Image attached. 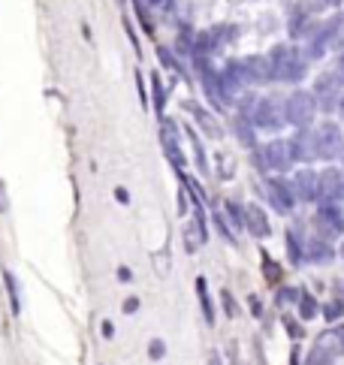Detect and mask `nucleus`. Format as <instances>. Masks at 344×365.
I'll return each mask as SVG.
<instances>
[{
	"instance_id": "1",
	"label": "nucleus",
	"mask_w": 344,
	"mask_h": 365,
	"mask_svg": "<svg viewBox=\"0 0 344 365\" xmlns=\"http://www.w3.org/2000/svg\"><path fill=\"white\" fill-rule=\"evenodd\" d=\"M269 61L275 82H299L308 70V55H302L296 46H275L269 52Z\"/></svg>"
},
{
	"instance_id": "2",
	"label": "nucleus",
	"mask_w": 344,
	"mask_h": 365,
	"mask_svg": "<svg viewBox=\"0 0 344 365\" xmlns=\"http://www.w3.org/2000/svg\"><path fill=\"white\" fill-rule=\"evenodd\" d=\"M248 115H251V121H254L260 130H281L284 124H290L287 121V100H281V97L257 100V103H251Z\"/></svg>"
},
{
	"instance_id": "3",
	"label": "nucleus",
	"mask_w": 344,
	"mask_h": 365,
	"mask_svg": "<svg viewBox=\"0 0 344 365\" xmlns=\"http://www.w3.org/2000/svg\"><path fill=\"white\" fill-rule=\"evenodd\" d=\"M293 163H296V154H293L290 139H287V142H284V139H275V142L263 145V148L257 151V166H260V169L287 172Z\"/></svg>"
},
{
	"instance_id": "4",
	"label": "nucleus",
	"mask_w": 344,
	"mask_h": 365,
	"mask_svg": "<svg viewBox=\"0 0 344 365\" xmlns=\"http://www.w3.org/2000/svg\"><path fill=\"white\" fill-rule=\"evenodd\" d=\"M317 97L314 91H293L287 97V121L293 127H311L314 115H317Z\"/></svg>"
},
{
	"instance_id": "5",
	"label": "nucleus",
	"mask_w": 344,
	"mask_h": 365,
	"mask_svg": "<svg viewBox=\"0 0 344 365\" xmlns=\"http://www.w3.org/2000/svg\"><path fill=\"white\" fill-rule=\"evenodd\" d=\"M341 94H344V79L338 73H323V76L314 79V97H317V103H320L323 112L338 109Z\"/></svg>"
},
{
	"instance_id": "6",
	"label": "nucleus",
	"mask_w": 344,
	"mask_h": 365,
	"mask_svg": "<svg viewBox=\"0 0 344 365\" xmlns=\"http://www.w3.org/2000/svg\"><path fill=\"white\" fill-rule=\"evenodd\" d=\"M314 136H317V154H320L323 160H332V157L341 154V148H344V133H341L338 124L323 121L320 127L314 130Z\"/></svg>"
},
{
	"instance_id": "7",
	"label": "nucleus",
	"mask_w": 344,
	"mask_h": 365,
	"mask_svg": "<svg viewBox=\"0 0 344 365\" xmlns=\"http://www.w3.org/2000/svg\"><path fill=\"white\" fill-rule=\"evenodd\" d=\"M314 227L323 238H335L344 232V214L338 209V203H323L314 214Z\"/></svg>"
},
{
	"instance_id": "8",
	"label": "nucleus",
	"mask_w": 344,
	"mask_h": 365,
	"mask_svg": "<svg viewBox=\"0 0 344 365\" xmlns=\"http://www.w3.org/2000/svg\"><path fill=\"white\" fill-rule=\"evenodd\" d=\"M266 194H269V203L275 205V212H281V214H290L299 199L296 190H293V181H284V178L266 181Z\"/></svg>"
},
{
	"instance_id": "9",
	"label": "nucleus",
	"mask_w": 344,
	"mask_h": 365,
	"mask_svg": "<svg viewBox=\"0 0 344 365\" xmlns=\"http://www.w3.org/2000/svg\"><path fill=\"white\" fill-rule=\"evenodd\" d=\"M161 145H163V154L172 160L175 169H181V166L188 163L181 154V145H179V127H175V121H170V118L161 121Z\"/></svg>"
},
{
	"instance_id": "10",
	"label": "nucleus",
	"mask_w": 344,
	"mask_h": 365,
	"mask_svg": "<svg viewBox=\"0 0 344 365\" xmlns=\"http://www.w3.org/2000/svg\"><path fill=\"white\" fill-rule=\"evenodd\" d=\"M344 199V169H329L320 172V203H341Z\"/></svg>"
},
{
	"instance_id": "11",
	"label": "nucleus",
	"mask_w": 344,
	"mask_h": 365,
	"mask_svg": "<svg viewBox=\"0 0 344 365\" xmlns=\"http://www.w3.org/2000/svg\"><path fill=\"white\" fill-rule=\"evenodd\" d=\"M221 85H224V97H226V103L230 100H236L242 91H245V85H251L248 76H245V70H242V61H233V64H226V70L221 73Z\"/></svg>"
},
{
	"instance_id": "12",
	"label": "nucleus",
	"mask_w": 344,
	"mask_h": 365,
	"mask_svg": "<svg viewBox=\"0 0 344 365\" xmlns=\"http://www.w3.org/2000/svg\"><path fill=\"white\" fill-rule=\"evenodd\" d=\"M197 214H194V221L184 227V251L188 254H194V251H199L206 242H208V230H206V214H203V209H194Z\"/></svg>"
},
{
	"instance_id": "13",
	"label": "nucleus",
	"mask_w": 344,
	"mask_h": 365,
	"mask_svg": "<svg viewBox=\"0 0 344 365\" xmlns=\"http://www.w3.org/2000/svg\"><path fill=\"white\" fill-rule=\"evenodd\" d=\"M293 190L302 203H314V199H320V176L311 169H299L293 176Z\"/></svg>"
},
{
	"instance_id": "14",
	"label": "nucleus",
	"mask_w": 344,
	"mask_h": 365,
	"mask_svg": "<svg viewBox=\"0 0 344 365\" xmlns=\"http://www.w3.org/2000/svg\"><path fill=\"white\" fill-rule=\"evenodd\" d=\"M242 70H245V76L251 85H266V82H272V61L269 55H251L242 61Z\"/></svg>"
},
{
	"instance_id": "15",
	"label": "nucleus",
	"mask_w": 344,
	"mask_h": 365,
	"mask_svg": "<svg viewBox=\"0 0 344 365\" xmlns=\"http://www.w3.org/2000/svg\"><path fill=\"white\" fill-rule=\"evenodd\" d=\"M290 145H293V154H296V160L302 163H311L317 160V136H314V130H308V127H299V133L290 139Z\"/></svg>"
},
{
	"instance_id": "16",
	"label": "nucleus",
	"mask_w": 344,
	"mask_h": 365,
	"mask_svg": "<svg viewBox=\"0 0 344 365\" xmlns=\"http://www.w3.org/2000/svg\"><path fill=\"white\" fill-rule=\"evenodd\" d=\"M245 230L257 238H269L272 236V223L269 214H266L260 205H245Z\"/></svg>"
},
{
	"instance_id": "17",
	"label": "nucleus",
	"mask_w": 344,
	"mask_h": 365,
	"mask_svg": "<svg viewBox=\"0 0 344 365\" xmlns=\"http://www.w3.org/2000/svg\"><path fill=\"white\" fill-rule=\"evenodd\" d=\"M341 350H344V347L338 341V335H335V332H329V335H323L320 341L314 344V350L308 353V362H335Z\"/></svg>"
},
{
	"instance_id": "18",
	"label": "nucleus",
	"mask_w": 344,
	"mask_h": 365,
	"mask_svg": "<svg viewBox=\"0 0 344 365\" xmlns=\"http://www.w3.org/2000/svg\"><path fill=\"white\" fill-rule=\"evenodd\" d=\"M335 256V251H332V245H329V238H323V236H317V238H308L305 242V260L308 263H329Z\"/></svg>"
},
{
	"instance_id": "19",
	"label": "nucleus",
	"mask_w": 344,
	"mask_h": 365,
	"mask_svg": "<svg viewBox=\"0 0 344 365\" xmlns=\"http://www.w3.org/2000/svg\"><path fill=\"white\" fill-rule=\"evenodd\" d=\"M233 130H236V136H239V142L245 145V148H254V142H257V124L251 121V115L248 112H242V115H236V121H233Z\"/></svg>"
},
{
	"instance_id": "20",
	"label": "nucleus",
	"mask_w": 344,
	"mask_h": 365,
	"mask_svg": "<svg viewBox=\"0 0 344 365\" xmlns=\"http://www.w3.org/2000/svg\"><path fill=\"white\" fill-rule=\"evenodd\" d=\"M287 251H290V263L299 265L302 260H305V245L299 242V232H287Z\"/></svg>"
},
{
	"instance_id": "21",
	"label": "nucleus",
	"mask_w": 344,
	"mask_h": 365,
	"mask_svg": "<svg viewBox=\"0 0 344 365\" xmlns=\"http://www.w3.org/2000/svg\"><path fill=\"white\" fill-rule=\"evenodd\" d=\"M197 296H199V305H203V314L208 323H215V308H212V299H208V287H206V278H197Z\"/></svg>"
},
{
	"instance_id": "22",
	"label": "nucleus",
	"mask_w": 344,
	"mask_h": 365,
	"mask_svg": "<svg viewBox=\"0 0 344 365\" xmlns=\"http://www.w3.org/2000/svg\"><path fill=\"white\" fill-rule=\"evenodd\" d=\"M224 209H226V218H230L233 230H245V205H239V203H233L230 199Z\"/></svg>"
},
{
	"instance_id": "23",
	"label": "nucleus",
	"mask_w": 344,
	"mask_h": 365,
	"mask_svg": "<svg viewBox=\"0 0 344 365\" xmlns=\"http://www.w3.org/2000/svg\"><path fill=\"white\" fill-rule=\"evenodd\" d=\"M3 281H6V293H10L12 311L19 314V311H21V293H19V281H15V275H12V272H3Z\"/></svg>"
},
{
	"instance_id": "24",
	"label": "nucleus",
	"mask_w": 344,
	"mask_h": 365,
	"mask_svg": "<svg viewBox=\"0 0 344 365\" xmlns=\"http://www.w3.org/2000/svg\"><path fill=\"white\" fill-rule=\"evenodd\" d=\"M296 305H299V317H302V320H311V317H317V299H314V296L302 293Z\"/></svg>"
},
{
	"instance_id": "25",
	"label": "nucleus",
	"mask_w": 344,
	"mask_h": 365,
	"mask_svg": "<svg viewBox=\"0 0 344 365\" xmlns=\"http://www.w3.org/2000/svg\"><path fill=\"white\" fill-rule=\"evenodd\" d=\"M151 91H154V112L163 118V106H166V91H163V82L161 76L151 79Z\"/></svg>"
},
{
	"instance_id": "26",
	"label": "nucleus",
	"mask_w": 344,
	"mask_h": 365,
	"mask_svg": "<svg viewBox=\"0 0 344 365\" xmlns=\"http://www.w3.org/2000/svg\"><path fill=\"white\" fill-rule=\"evenodd\" d=\"M323 317H326V320H338V317H344V302H341V299H335V302L326 305V308H323Z\"/></svg>"
},
{
	"instance_id": "27",
	"label": "nucleus",
	"mask_w": 344,
	"mask_h": 365,
	"mask_svg": "<svg viewBox=\"0 0 344 365\" xmlns=\"http://www.w3.org/2000/svg\"><path fill=\"white\" fill-rule=\"evenodd\" d=\"M299 290H293V287H284L278 290V305H293V302H299Z\"/></svg>"
},
{
	"instance_id": "28",
	"label": "nucleus",
	"mask_w": 344,
	"mask_h": 365,
	"mask_svg": "<svg viewBox=\"0 0 344 365\" xmlns=\"http://www.w3.org/2000/svg\"><path fill=\"white\" fill-rule=\"evenodd\" d=\"M148 356H151L154 362H157V359H163V356H166V344L161 341V338H154V341L148 344Z\"/></svg>"
},
{
	"instance_id": "29",
	"label": "nucleus",
	"mask_w": 344,
	"mask_h": 365,
	"mask_svg": "<svg viewBox=\"0 0 344 365\" xmlns=\"http://www.w3.org/2000/svg\"><path fill=\"white\" fill-rule=\"evenodd\" d=\"M10 212V194H6V185L0 181V214Z\"/></svg>"
},
{
	"instance_id": "30",
	"label": "nucleus",
	"mask_w": 344,
	"mask_h": 365,
	"mask_svg": "<svg viewBox=\"0 0 344 365\" xmlns=\"http://www.w3.org/2000/svg\"><path fill=\"white\" fill-rule=\"evenodd\" d=\"M224 305H226V314H230V317H236V302H233V296L230 293H226V290H224Z\"/></svg>"
},
{
	"instance_id": "31",
	"label": "nucleus",
	"mask_w": 344,
	"mask_h": 365,
	"mask_svg": "<svg viewBox=\"0 0 344 365\" xmlns=\"http://www.w3.org/2000/svg\"><path fill=\"white\" fill-rule=\"evenodd\" d=\"M136 308H139V299H127V302H124V311L127 314H133Z\"/></svg>"
},
{
	"instance_id": "32",
	"label": "nucleus",
	"mask_w": 344,
	"mask_h": 365,
	"mask_svg": "<svg viewBox=\"0 0 344 365\" xmlns=\"http://www.w3.org/2000/svg\"><path fill=\"white\" fill-rule=\"evenodd\" d=\"M287 329H290V335H293V338H302V326H296L293 320H287Z\"/></svg>"
},
{
	"instance_id": "33",
	"label": "nucleus",
	"mask_w": 344,
	"mask_h": 365,
	"mask_svg": "<svg viewBox=\"0 0 344 365\" xmlns=\"http://www.w3.org/2000/svg\"><path fill=\"white\" fill-rule=\"evenodd\" d=\"M266 275H269L272 281H275V278H278V269H275V265L269 263V256H266Z\"/></svg>"
},
{
	"instance_id": "34",
	"label": "nucleus",
	"mask_w": 344,
	"mask_h": 365,
	"mask_svg": "<svg viewBox=\"0 0 344 365\" xmlns=\"http://www.w3.org/2000/svg\"><path fill=\"white\" fill-rule=\"evenodd\" d=\"M179 205H181V214H188V196H184V190H181V196H179Z\"/></svg>"
},
{
	"instance_id": "35",
	"label": "nucleus",
	"mask_w": 344,
	"mask_h": 365,
	"mask_svg": "<svg viewBox=\"0 0 344 365\" xmlns=\"http://www.w3.org/2000/svg\"><path fill=\"white\" fill-rule=\"evenodd\" d=\"M335 73L344 79V52H341V57H338V66H335Z\"/></svg>"
},
{
	"instance_id": "36",
	"label": "nucleus",
	"mask_w": 344,
	"mask_h": 365,
	"mask_svg": "<svg viewBox=\"0 0 344 365\" xmlns=\"http://www.w3.org/2000/svg\"><path fill=\"white\" fill-rule=\"evenodd\" d=\"M118 278L121 281H130V269H118Z\"/></svg>"
},
{
	"instance_id": "37",
	"label": "nucleus",
	"mask_w": 344,
	"mask_h": 365,
	"mask_svg": "<svg viewBox=\"0 0 344 365\" xmlns=\"http://www.w3.org/2000/svg\"><path fill=\"white\" fill-rule=\"evenodd\" d=\"M335 335H338V341H341V347H344V326H341V329H335Z\"/></svg>"
},
{
	"instance_id": "38",
	"label": "nucleus",
	"mask_w": 344,
	"mask_h": 365,
	"mask_svg": "<svg viewBox=\"0 0 344 365\" xmlns=\"http://www.w3.org/2000/svg\"><path fill=\"white\" fill-rule=\"evenodd\" d=\"M338 115H341V121H344V94H341V103H338Z\"/></svg>"
},
{
	"instance_id": "39",
	"label": "nucleus",
	"mask_w": 344,
	"mask_h": 365,
	"mask_svg": "<svg viewBox=\"0 0 344 365\" xmlns=\"http://www.w3.org/2000/svg\"><path fill=\"white\" fill-rule=\"evenodd\" d=\"M338 254H341V256H344V242H341V247H338Z\"/></svg>"
},
{
	"instance_id": "40",
	"label": "nucleus",
	"mask_w": 344,
	"mask_h": 365,
	"mask_svg": "<svg viewBox=\"0 0 344 365\" xmlns=\"http://www.w3.org/2000/svg\"><path fill=\"white\" fill-rule=\"evenodd\" d=\"M338 157H341V163H344V148H341V154H338Z\"/></svg>"
}]
</instances>
